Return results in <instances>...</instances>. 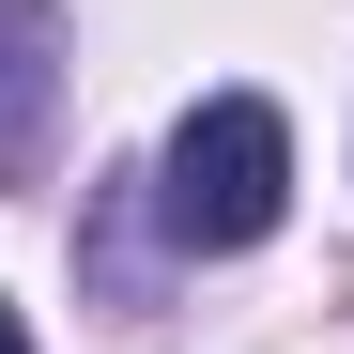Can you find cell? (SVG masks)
Masks as SVG:
<instances>
[{
  "label": "cell",
  "instance_id": "6da1fadb",
  "mask_svg": "<svg viewBox=\"0 0 354 354\" xmlns=\"http://www.w3.org/2000/svg\"><path fill=\"white\" fill-rule=\"evenodd\" d=\"M154 216H169V247H201V262L262 247V231L292 216V124H277L262 93H201L185 124H169V185H154Z\"/></svg>",
  "mask_w": 354,
  "mask_h": 354
},
{
  "label": "cell",
  "instance_id": "7a4b0ae2",
  "mask_svg": "<svg viewBox=\"0 0 354 354\" xmlns=\"http://www.w3.org/2000/svg\"><path fill=\"white\" fill-rule=\"evenodd\" d=\"M46 93H62V16L0 0V185H46Z\"/></svg>",
  "mask_w": 354,
  "mask_h": 354
},
{
  "label": "cell",
  "instance_id": "3957f363",
  "mask_svg": "<svg viewBox=\"0 0 354 354\" xmlns=\"http://www.w3.org/2000/svg\"><path fill=\"white\" fill-rule=\"evenodd\" d=\"M0 354H31V324H16V308H0Z\"/></svg>",
  "mask_w": 354,
  "mask_h": 354
}]
</instances>
